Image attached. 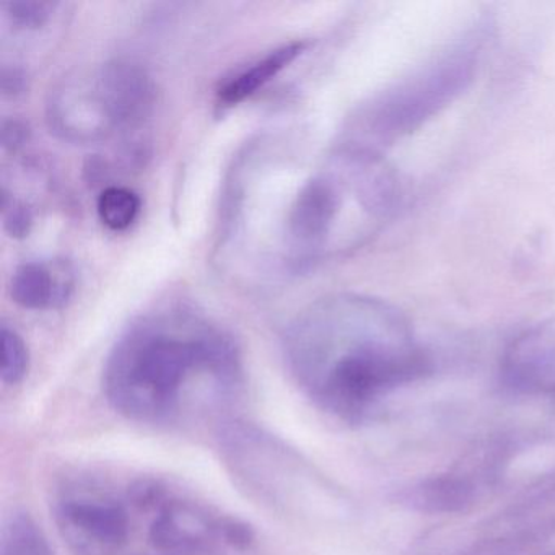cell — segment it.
Returning a JSON list of instances; mask_svg holds the SVG:
<instances>
[{"mask_svg":"<svg viewBox=\"0 0 555 555\" xmlns=\"http://www.w3.org/2000/svg\"><path fill=\"white\" fill-rule=\"evenodd\" d=\"M284 352L305 395L347 424L365 421L383 399L431 372L404 314L366 295L310 305L288 327Z\"/></svg>","mask_w":555,"mask_h":555,"instance_id":"obj_1","label":"cell"},{"mask_svg":"<svg viewBox=\"0 0 555 555\" xmlns=\"http://www.w3.org/2000/svg\"><path fill=\"white\" fill-rule=\"evenodd\" d=\"M243 383L235 340L203 318L181 311L132 324L103 370L106 401L139 424H168L194 401L227 399Z\"/></svg>","mask_w":555,"mask_h":555,"instance_id":"obj_2","label":"cell"},{"mask_svg":"<svg viewBox=\"0 0 555 555\" xmlns=\"http://www.w3.org/2000/svg\"><path fill=\"white\" fill-rule=\"evenodd\" d=\"M402 197L401 180L382 154L340 145L285 209V262L300 268L359 249L395 219Z\"/></svg>","mask_w":555,"mask_h":555,"instance_id":"obj_3","label":"cell"},{"mask_svg":"<svg viewBox=\"0 0 555 555\" xmlns=\"http://www.w3.org/2000/svg\"><path fill=\"white\" fill-rule=\"evenodd\" d=\"M490 37L489 22H476L421 66L357 109L344 144L378 152L424 128L476 79Z\"/></svg>","mask_w":555,"mask_h":555,"instance_id":"obj_4","label":"cell"},{"mask_svg":"<svg viewBox=\"0 0 555 555\" xmlns=\"http://www.w3.org/2000/svg\"><path fill=\"white\" fill-rule=\"evenodd\" d=\"M219 441L227 467L253 496L284 515H310L321 489L320 477L297 450L240 421L223 425Z\"/></svg>","mask_w":555,"mask_h":555,"instance_id":"obj_5","label":"cell"},{"mask_svg":"<svg viewBox=\"0 0 555 555\" xmlns=\"http://www.w3.org/2000/svg\"><path fill=\"white\" fill-rule=\"evenodd\" d=\"M151 526V542L160 551H206L216 544L249 547L255 541L251 526L233 516L212 512L191 500L165 499Z\"/></svg>","mask_w":555,"mask_h":555,"instance_id":"obj_6","label":"cell"},{"mask_svg":"<svg viewBox=\"0 0 555 555\" xmlns=\"http://www.w3.org/2000/svg\"><path fill=\"white\" fill-rule=\"evenodd\" d=\"M54 518L74 555H115L131 529L128 509L108 496H64L56 503Z\"/></svg>","mask_w":555,"mask_h":555,"instance_id":"obj_7","label":"cell"},{"mask_svg":"<svg viewBox=\"0 0 555 555\" xmlns=\"http://www.w3.org/2000/svg\"><path fill=\"white\" fill-rule=\"evenodd\" d=\"M95 80L115 131L135 129L151 116L157 90L144 67L132 61H109L95 70Z\"/></svg>","mask_w":555,"mask_h":555,"instance_id":"obj_8","label":"cell"},{"mask_svg":"<svg viewBox=\"0 0 555 555\" xmlns=\"http://www.w3.org/2000/svg\"><path fill=\"white\" fill-rule=\"evenodd\" d=\"M503 376L519 391L555 396V327L539 326L516 337L503 357Z\"/></svg>","mask_w":555,"mask_h":555,"instance_id":"obj_9","label":"cell"},{"mask_svg":"<svg viewBox=\"0 0 555 555\" xmlns=\"http://www.w3.org/2000/svg\"><path fill=\"white\" fill-rule=\"evenodd\" d=\"M73 285V275L64 266L25 262L12 275V300L27 310H47L66 304Z\"/></svg>","mask_w":555,"mask_h":555,"instance_id":"obj_10","label":"cell"},{"mask_svg":"<svg viewBox=\"0 0 555 555\" xmlns=\"http://www.w3.org/2000/svg\"><path fill=\"white\" fill-rule=\"evenodd\" d=\"M305 48H307V43H304V41L284 44V47L269 53L264 60L258 61L248 69L240 73L238 76L232 77L219 90L220 105L235 106L255 95L259 89H262L279 73H282L288 64L294 63L304 53Z\"/></svg>","mask_w":555,"mask_h":555,"instance_id":"obj_11","label":"cell"},{"mask_svg":"<svg viewBox=\"0 0 555 555\" xmlns=\"http://www.w3.org/2000/svg\"><path fill=\"white\" fill-rule=\"evenodd\" d=\"M474 492L473 482L463 474H444L411 489L408 502L421 512H460L473 502Z\"/></svg>","mask_w":555,"mask_h":555,"instance_id":"obj_12","label":"cell"},{"mask_svg":"<svg viewBox=\"0 0 555 555\" xmlns=\"http://www.w3.org/2000/svg\"><path fill=\"white\" fill-rule=\"evenodd\" d=\"M0 555H53V548L30 515L15 513L2 529Z\"/></svg>","mask_w":555,"mask_h":555,"instance_id":"obj_13","label":"cell"},{"mask_svg":"<svg viewBox=\"0 0 555 555\" xmlns=\"http://www.w3.org/2000/svg\"><path fill=\"white\" fill-rule=\"evenodd\" d=\"M96 209L100 220L108 229L122 232L138 219L141 212V197L128 188L109 186L100 194Z\"/></svg>","mask_w":555,"mask_h":555,"instance_id":"obj_14","label":"cell"},{"mask_svg":"<svg viewBox=\"0 0 555 555\" xmlns=\"http://www.w3.org/2000/svg\"><path fill=\"white\" fill-rule=\"evenodd\" d=\"M0 376L9 386L24 382L30 370V353L27 344L11 327L0 330Z\"/></svg>","mask_w":555,"mask_h":555,"instance_id":"obj_15","label":"cell"},{"mask_svg":"<svg viewBox=\"0 0 555 555\" xmlns=\"http://www.w3.org/2000/svg\"><path fill=\"white\" fill-rule=\"evenodd\" d=\"M4 11L9 22L18 30H40L50 22L54 4L40 0H14L4 4Z\"/></svg>","mask_w":555,"mask_h":555,"instance_id":"obj_16","label":"cell"},{"mask_svg":"<svg viewBox=\"0 0 555 555\" xmlns=\"http://www.w3.org/2000/svg\"><path fill=\"white\" fill-rule=\"evenodd\" d=\"M2 214H4V229L12 238H25L34 229V212L27 204L15 201L2 190Z\"/></svg>","mask_w":555,"mask_h":555,"instance_id":"obj_17","label":"cell"},{"mask_svg":"<svg viewBox=\"0 0 555 555\" xmlns=\"http://www.w3.org/2000/svg\"><path fill=\"white\" fill-rule=\"evenodd\" d=\"M27 141L28 129L24 122L15 121V119L4 121V125H2V145H4L5 151H17Z\"/></svg>","mask_w":555,"mask_h":555,"instance_id":"obj_18","label":"cell"},{"mask_svg":"<svg viewBox=\"0 0 555 555\" xmlns=\"http://www.w3.org/2000/svg\"><path fill=\"white\" fill-rule=\"evenodd\" d=\"M25 89V76L17 69H4L2 73V92L5 95H17Z\"/></svg>","mask_w":555,"mask_h":555,"instance_id":"obj_19","label":"cell"}]
</instances>
